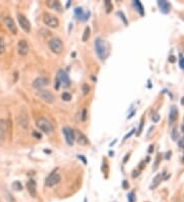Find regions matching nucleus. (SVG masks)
<instances>
[{
  "label": "nucleus",
  "instance_id": "0eeeda50",
  "mask_svg": "<svg viewBox=\"0 0 184 202\" xmlns=\"http://www.w3.org/2000/svg\"><path fill=\"white\" fill-rule=\"evenodd\" d=\"M17 21H19V26H21V28L23 29L26 33H30L31 24L25 15L22 14V13H17Z\"/></svg>",
  "mask_w": 184,
  "mask_h": 202
},
{
  "label": "nucleus",
  "instance_id": "7c9ffc66",
  "mask_svg": "<svg viewBox=\"0 0 184 202\" xmlns=\"http://www.w3.org/2000/svg\"><path fill=\"white\" fill-rule=\"evenodd\" d=\"M179 65L182 70H184V57L182 55H180V58H179Z\"/></svg>",
  "mask_w": 184,
  "mask_h": 202
},
{
  "label": "nucleus",
  "instance_id": "20e7f679",
  "mask_svg": "<svg viewBox=\"0 0 184 202\" xmlns=\"http://www.w3.org/2000/svg\"><path fill=\"white\" fill-rule=\"evenodd\" d=\"M43 23L45 26L49 27V28H57L59 26V22L54 15L50 14V13L45 12L43 14Z\"/></svg>",
  "mask_w": 184,
  "mask_h": 202
},
{
  "label": "nucleus",
  "instance_id": "6ab92c4d",
  "mask_svg": "<svg viewBox=\"0 0 184 202\" xmlns=\"http://www.w3.org/2000/svg\"><path fill=\"white\" fill-rule=\"evenodd\" d=\"M158 5L161 9V12L163 13H168L170 12V8H171V5L169 4V2L164 1V0H159L158 1Z\"/></svg>",
  "mask_w": 184,
  "mask_h": 202
},
{
  "label": "nucleus",
  "instance_id": "6e6552de",
  "mask_svg": "<svg viewBox=\"0 0 184 202\" xmlns=\"http://www.w3.org/2000/svg\"><path fill=\"white\" fill-rule=\"evenodd\" d=\"M63 133L65 135L66 141L69 145H73L75 141V132L70 128V127H65L63 128Z\"/></svg>",
  "mask_w": 184,
  "mask_h": 202
},
{
  "label": "nucleus",
  "instance_id": "dca6fc26",
  "mask_svg": "<svg viewBox=\"0 0 184 202\" xmlns=\"http://www.w3.org/2000/svg\"><path fill=\"white\" fill-rule=\"evenodd\" d=\"M17 123H19V125L21 126L23 129H28L29 119H28V115H27V114H19V117H17Z\"/></svg>",
  "mask_w": 184,
  "mask_h": 202
},
{
  "label": "nucleus",
  "instance_id": "1a4fd4ad",
  "mask_svg": "<svg viewBox=\"0 0 184 202\" xmlns=\"http://www.w3.org/2000/svg\"><path fill=\"white\" fill-rule=\"evenodd\" d=\"M37 95H38L42 100H44L45 102H48V103H52V102L54 101V96H53V94L47 90H40L39 92L37 93Z\"/></svg>",
  "mask_w": 184,
  "mask_h": 202
},
{
  "label": "nucleus",
  "instance_id": "9b49d317",
  "mask_svg": "<svg viewBox=\"0 0 184 202\" xmlns=\"http://www.w3.org/2000/svg\"><path fill=\"white\" fill-rule=\"evenodd\" d=\"M4 24H5L6 28L10 31V33H12V34H13V35L17 34V26H15V23H14V21L12 19V17H6L5 19H4Z\"/></svg>",
  "mask_w": 184,
  "mask_h": 202
},
{
  "label": "nucleus",
  "instance_id": "cd10ccee",
  "mask_svg": "<svg viewBox=\"0 0 184 202\" xmlns=\"http://www.w3.org/2000/svg\"><path fill=\"white\" fill-rule=\"evenodd\" d=\"M171 137H172L173 140H175V141L178 139V132H177V128H173V130L171 132Z\"/></svg>",
  "mask_w": 184,
  "mask_h": 202
},
{
  "label": "nucleus",
  "instance_id": "c03bdc74",
  "mask_svg": "<svg viewBox=\"0 0 184 202\" xmlns=\"http://www.w3.org/2000/svg\"><path fill=\"white\" fill-rule=\"evenodd\" d=\"M152 148H154V146H150V147H149V150H148V152H152Z\"/></svg>",
  "mask_w": 184,
  "mask_h": 202
},
{
  "label": "nucleus",
  "instance_id": "b1692460",
  "mask_svg": "<svg viewBox=\"0 0 184 202\" xmlns=\"http://www.w3.org/2000/svg\"><path fill=\"white\" fill-rule=\"evenodd\" d=\"M12 188H13V190H15V191H22L23 186H22V184L19 183V181H15L14 183H12Z\"/></svg>",
  "mask_w": 184,
  "mask_h": 202
},
{
  "label": "nucleus",
  "instance_id": "2f4dec72",
  "mask_svg": "<svg viewBox=\"0 0 184 202\" xmlns=\"http://www.w3.org/2000/svg\"><path fill=\"white\" fill-rule=\"evenodd\" d=\"M152 119L154 121V123H158V121H159V115L158 114H154L152 116Z\"/></svg>",
  "mask_w": 184,
  "mask_h": 202
},
{
  "label": "nucleus",
  "instance_id": "9d476101",
  "mask_svg": "<svg viewBox=\"0 0 184 202\" xmlns=\"http://www.w3.org/2000/svg\"><path fill=\"white\" fill-rule=\"evenodd\" d=\"M29 50H30V48H29V45L26 40H19V43H17V51H19V55L26 56L29 53Z\"/></svg>",
  "mask_w": 184,
  "mask_h": 202
},
{
  "label": "nucleus",
  "instance_id": "c756f323",
  "mask_svg": "<svg viewBox=\"0 0 184 202\" xmlns=\"http://www.w3.org/2000/svg\"><path fill=\"white\" fill-rule=\"evenodd\" d=\"M105 6H106V12H110V10L113 9V5L110 4V2L108 1V0H106V1H105Z\"/></svg>",
  "mask_w": 184,
  "mask_h": 202
},
{
  "label": "nucleus",
  "instance_id": "f3484780",
  "mask_svg": "<svg viewBox=\"0 0 184 202\" xmlns=\"http://www.w3.org/2000/svg\"><path fill=\"white\" fill-rule=\"evenodd\" d=\"M75 13H76V15L78 17V19H80L81 21H87V19H89V15H90L89 12H84L81 7H77L76 9H75Z\"/></svg>",
  "mask_w": 184,
  "mask_h": 202
},
{
  "label": "nucleus",
  "instance_id": "2eb2a0df",
  "mask_svg": "<svg viewBox=\"0 0 184 202\" xmlns=\"http://www.w3.org/2000/svg\"><path fill=\"white\" fill-rule=\"evenodd\" d=\"M7 121L5 119H0V142L5 139L6 132H7Z\"/></svg>",
  "mask_w": 184,
  "mask_h": 202
},
{
  "label": "nucleus",
  "instance_id": "37998d69",
  "mask_svg": "<svg viewBox=\"0 0 184 202\" xmlns=\"http://www.w3.org/2000/svg\"><path fill=\"white\" fill-rule=\"evenodd\" d=\"M79 158H81V159H82V160H83V161H84V163H86V160H85V159H84V157H83V156H82V155H79Z\"/></svg>",
  "mask_w": 184,
  "mask_h": 202
},
{
  "label": "nucleus",
  "instance_id": "f03ea898",
  "mask_svg": "<svg viewBox=\"0 0 184 202\" xmlns=\"http://www.w3.org/2000/svg\"><path fill=\"white\" fill-rule=\"evenodd\" d=\"M36 126L38 127L40 131H42L45 134H51L53 131V127L50 124V121H47L46 119H44V117H40V119H37Z\"/></svg>",
  "mask_w": 184,
  "mask_h": 202
},
{
  "label": "nucleus",
  "instance_id": "72a5a7b5",
  "mask_svg": "<svg viewBox=\"0 0 184 202\" xmlns=\"http://www.w3.org/2000/svg\"><path fill=\"white\" fill-rule=\"evenodd\" d=\"M33 136L35 137V138H37V139H41V134H40V133H38V132H36V131H34V132H33Z\"/></svg>",
  "mask_w": 184,
  "mask_h": 202
},
{
  "label": "nucleus",
  "instance_id": "4be33fe9",
  "mask_svg": "<svg viewBox=\"0 0 184 202\" xmlns=\"http://www.w3.org/2000/svg\"><path fill=\"white\" fill-rule=\"evenodd\" d=\"M134 5L136 6V8H137V10H138V12L140 13V15H144V10H143V6H142V4H141V2L140 1H134Z\"/></svg>",
  "mask_w": 184,
  "mask_h": 202
},
{
  "label": "nucleus",
  "instance_id": "423d86ee",
  "mask_svg": "<svg viewBox=\"0 0 184 202\" xmlns=\"http://www.w3.org/2000/svg\"><path fill=\"white\" fill-rule=\"evenodd\" d=\"M55 79L58 81L59 85L63 86V88L69 87L71 84L70 78H69L68 74H66L63 70H59L58 72H57V75H56V78H55Z\"/></svg>",
  "mask_w": 184,
  "mask_h": 202
},
{
  "label": "nucleus",
  "instance_id": "7ed1b4c3",
  "mask_svg": "<svg viewBox=\"0 0 184 202\" xmlns=\"http://www.w3.org/2000/svg\"><path fill=\"white\" fill-rule=\"evenodd\" d=\"M48 46H49V49L52 51L55 54H59V53L63 52V44L59 38H52L49 40L48 42Z\"/></svg>",
  "mask_w": 184,
  "mask_h": 202
},
{
  "label": "nucleus",
  "instance_id": "393cba45",
  "mask_svg": "<svg viewBox=\"0 0 184 202\" xmlns=\"http://www.w3.org/2000/svg\"><path fill=\"white\" fill-rule=\"evenodd\" d=\"M5 52V42L2 37H0V54H3Z\"/></svg>",
  "mask_w": 184,
  "mask_h": 202
},
{
  "label": "nucleus",
  "instance_id": "c85d7f7f",
  "mask_svg": "<svg viewBox=\"0 0 184 202\" xmlns=\"http://www.w3.org/2000/svg\"><path fill=\"white\" fill-rule=\"evenodd\" d=\"M128 201L129 202L135 201V193L134 192H130L129 194H128Z\"/></svg>",
  "mask_w": 184,
  "mask_h": 202
},
{
  "label": "nucleus",
  "instance_id": "58836bf2",
  "mask_svg": "<svg viewBox=\"0 0 184 202\" xmlns=\"http://www.w3.org/2000/svg\"><path fill=\"white\" fill-rule=\"evenodd\" d=\"M139 174H140V173H139V170H134V172H133V174H132V177L136 178L137 176H139Z\"/></svg>",
  "mask_w": 184,
  "mask_h": 202
},
{
  "label": "nucleus",
  "instance_id": "4468645a",
  "mask_svg": "<svg viewBox=\"0 0 184 202\" xmlns=\"http://www.w3.org/2000/svg\"><path fill=\"white\" fill-rule=\"evenodd\" d=\"M75 140H76L77 143L80 144V145H87L88 144L87 137H86L82 132H79V131H76V132H75Z\"/></svg>",
  "mask_w": 184,
  "mask_h": 202
},
{
  "label": "nucleus",
  "instance_id": "412c9836",
  "mask_svg": "<svg viewBox=\"0 0 184 202\" xmlns=\"http://www.w3.org/2000/svg\"><path fill=\"white\" fill-rule=\"evenodd\" d=\"M162 179H163V176H162V174L157 175V176L154 177V179L152 180V184L150 185V189H154L156 187H158L159 184L161 183Z\"/></svg>",
  "mask_w": 184,
  "mask_h": 202
},
{
  "label": "nucleus",
  "instance_id": "ea45409f",
  "mask_svg": "<svg viewBox=\"0 0 184 202\" xmlns=\"http://www.w3.org/2000/svg\"><path fill=\"white\" fill-rule=\"evenodd\" d=\"M86 119V109L83 110V114H82V121H85Z\"/></svg>",
  "mask_w": 184,
  "mask_h": 202
},
{
  "label": "nucleus",
  "instance_id": "ddd939ff",
  "mask_svg": "<svg viewBox=\"0 0 184 202\" xmlns=\"http://www.w3.org/2000/svg\"><path fill=\"white\" fill-rule=\"evenodd\" d=\"M46 85H48V79L45 77H39L35 79V81L33 82V87L38 89V90L45 87Z\"/></svg>",
  "mask_w": 184,
  "mask_h": 202
},
{
  "label": "nucleus",
  "instance_id": "f8f14e48",
  "mask_svg": "<svg viewBox=\"0 0 184 202\" xmlns=\"http://www.w3.org/2000/svg\"><path fill=\"white\" fill-rule=\"evenodd\" d=\"M27 189H28V192L31 195V197L35 198L37 196V185L35 180L33 179L29 180L28 183H27Z\"/></svg>",
  "mask_w": 184,
  "mask_h": 202
},
{
  "label": "nucleus",
  "instance_id": "e433bc0d",
  "mask_svg": "<svg viewBox=\"0 0 184 202\" xmlns=\"http://www.w3.org/2000/svg\"><path fill=\"white\" fill-rule=\"evenodd\" d=\"M122 186H123L124 189H128V188H129V184H128L127 181H124L123 184H122Z\"/></svg>",
  "mask_w": 184,
  "mask_h": 202
},
{
  "label": "nucleus",
  "instance_id": "a211bd4d",
  "mask_svg": "<svg viewBox=\"0 0 184 202\" xmlns=\"http://www.w3.org/2000/svg\"><path fill=\"white\" fill-rule=\"evenodd\" d=\"M46 4H47V6L49 8H51V9H54L56 10V12H63V7H61V4L59 1H54V0H50V1H47L46 2Z\"/></svg>",
  "mask_w": 184,
  "mask_h": 202
},
{
  "label": "nucleus",
  "instance_id": "bb28decb",
  "mask_svg": "<svg viewBox=\"0 0 184 202\" xmlns=\"http://www.w3.org/2000/svg\"><path fill=\"white\" fill-rule=\"evenodd\" d=\"M90 91V87L88 86V84H83L82 85V92H83L84 95H87Z\"/></svg>",
  "mask_w": 184,
  "mask_h": 202
},
{
  "label": "nucleus",
  "instance_id": "4c0bfd02",
  "mask_svg": "<svg viewBox=\"0 0 184 202\" xmlns=\"http://www.w3.org/2000/svg\"><path fill=\"white\" fill-rule=\"evenodd\" d=\"M159 156H161V155H159L158 158H157V160H156V163H154V170H156V168L158 167V165H159Z\"/></svg>",
  "mask_w": 184,
  "mask_h": 202
},
{
  "label": "nucleus",
  "instance_id": "5701e85b",
  "mask_svg": "<svg viewBox=\"0 0 184 202\" xmlns=\"http://www.w3.org/2000/svg\"><path fill=\"white\" fill-rule=\"evenodd\" d=\"M89 36H90V28H89V27H86L85 31H84L83 37H82V41H83V42L87 41L88 38H89Z\"/></svg>",
  "mask_w": 184,
  "mask_h": 202
},
{
  "label": "nucleus",
  "instance_id": "f704fd0d",
  "mask_svg": "<svg viewBox=\"0 0 184 202\" xmlns=\"http://www.w3.org/2000/svg\"><path fill=\"white\" fill-rule=\"evenodd\" d=\"M118 14L120 15V17H122V19H123V21H124V23H125L126 25H127V19H125V15L123 14V12H118Z\"/></svg>",
  "mask_w": 184,
  "mask_h": 202
},
{
  "label": "nucleus",
  "instance_id": "39448f33",
  "mask_svg": "<svg viewBox=\"0 0 184 202\" xmlns=\"http://www.w3.org/2000/svg\"><path fill=\"white\" fill-rule=\"evenodd\" d=\"M61 181V175L58 174V173H56L54 170V172H52L51 174L49 175L47 178H46L45 180V186L46 187H53V186L57 185V184L59 183V182Z\"/></svg>",
  "mask_w": 184,
  "mask_h": 202
},
{
  "label": "nucleus",
  "instance_id": "c9c22d12",
  "mask_svg": "<svg viewBox=\"0 0 184 202\" xmlns=\"http://www.w3.org/2000/svg\"><path fill=\"white\" fill-rule=\"evenodd\" d=\"M142 127H143V119L141 121V124H140V127H139V129H138V132H137V135H140L141 134V131H142Z\"/></svg>",
  "mask_w": 184,
  "mask_h": 202
},
{
  "label": "nucleus",
  "instance_id": "473e14b6",
  "mask_svg": "<svg viewBox=\"0 0 184 202\" xmlns=\"http://www.w3.org/2000/svg\"><path fill=\"white\" fill-rule=\"evenodd\" d=\"M6 196H7V197H6V198H7L8 202H15V200L12 198V195H10L8 192H6Z\"/></svg>",
  "mask_w": 184,
  "mask_h": 202
},
{
  "label": "nucleus",
  "instance_id": "a19ab883",
  "mask_svg": "<svg viewBox=\"0 0 184 202\" xmlns=\"http://www.w3.org/2000/svg\"><path fill=\"white\" fill-rule=\"evenodd\" d=\"M134 132H135V130H132V132H131V133H129V134H128V135H126V136H125V138H124V140H126V139L128 138V137H130V136H131V135H132Z\"/></svg>",
  "mask_w": 184,
  "mask_h": 202
},
{
  "label": "nucleus",
  "instance_id": "f257e3e1",
  "mask_svg": "<svg viewBox=\"0 0 184 202\" xmlns=\"http://www.w3.org/2000/svg\"><path fill=\"white\" fill-rule=\"evenodd\" d=\"M94 47L95 51H96L97 55L100 57V59H105L108 55V46L106 45L105 41H103L101 38H97L94 41Z\"/></svg>",
  "mask_w": 184,
  "mask_h": 202
},
{
  "label": "nucleus",
  "instance_id": "a878e982",
  "mask_svg": "<svg viewBox=\"0 0 184 202\" xmlns=\"http://www.w3.org/2000/svg\"><path fill=\"white\" fill-rule=\"evenodd\" d=\"M61 99H63V101H70L71 99H72V95L68 92H63V95H61Z\"/></svg>",
  "mask_w": 184,
  "mask_h": 202
},
{
  "label": "nucleus",
  "instance_id": "aec40b11",
  "mask_svg": "<svg viewBox=\"0 0 184 202\" xmlns=\"http://www.w3.org/2000/svg\"><path fill=\"white\" fill-rule=\"evenodd\" d=\"M177 115H178V110H177L176 106H172L169 114V124H173L176 121Z\"/></svg>",
  "mask_w": 184,
  "mask_h": 202
},
{
  "label": "nucleus",
  "instance_id": "79ce46f5",
  "mask_svg": "<svg viewBox=\"0 0 184 202\" xmlns=\"http://www.w3.org/2000/svg\"><path fill=\"white\" fill-rule=\"evenodd\" d=\"M169 60L171 61V63H175V61H176V59H175V57H174V56H170Z\"/></svg>",
  "mask_w": 184,
  "mask_h": 202
}]
</instances>
